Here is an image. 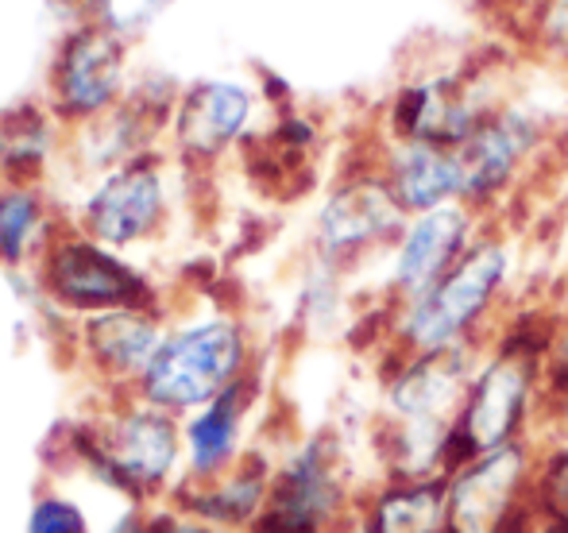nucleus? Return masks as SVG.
<instances>
[{"mask_svg":"<svg viewBox=\"0 0 568 533\" xmlns=\"http://www.w3.org/2000/svg\"><path fill=\"white\" fill-rule=\"evenodd\" d=\"M534 511H538V519L568 526V437L538 452V468H534Z\"/></svg>","mask_w":568,"mask_h":533,"instance_id":"nucleus-19","label":"nucleus"},{"mask_svg":"<svg viewBox=\"0 0 568 533\" xmlns=\"http://www.w3.org/2000/svg\"><path fill=\"white\" fill-rule=\"evenodd\" d=\"M549 406H568V345L565 337L554 345V352H549L546 360V399Z\"/></svg>","mask_w":568,"mask_h":533,"instance_id":"nucleus-24","label":"nucleus"},{"mask_svg":"<svg viewBox=\"0 0 568 533\" xmlns=\"http://www.w3.org/2000/svg\"><path fill=\"white\" fill-rule=\"evenodd\" d=\"M410 225V213L398 205L387 178H352L325 202L317 221V240L325 256H356L375 244L398 240Z\"/></svg>","mask_w":568,"mask_h":533,"instance_id":"nucleus-8","label":"nucleus"},{"mask_svg":"<svg viewBox=\"0 0 568 533\" xmlns=\"http://www.w3.org/2000/svg\"><path fill=\"white\" fill-rule=\"evenodd\" d=\"M471 244H476V209L471 205L453 202L410 217V225L395 244V267H390V294L398 306L434 290L460 264Z\"/></svg>","mask_w":568,"mask_h":533,"instance_id":"nucleus-6","label":"nucleus"},{"mask_svg":"<svg viewBox=\"0 0 568 533\" xmlns=\"http://www.w3.org/2000/svg\"><path fill=\"white\" fill-rule=\"evenodd\" d=\"M179 437L159 413H128L109 437V464L135 483H159L174 464Z\"/></svg>","mask_w":568,"mask_h":533,"instance_id":"nucleus-16","label":"nucleus"},{"mask_svg":"<svg viewBox=\"0 0 568 533\" xmlns=\"http://www.w3.org/2000/svg\"><path fill=\"white\" fill-rule=\"evenodd\" d=\"M182 533H210V530H202V526H190V530H182Z\"/></svg>","mask_w":568,"mask_h":533,"instance_id":"nucleus-26","label":"nucleus"},{"mask_svg":"<svg viewBox=\"0 0 568 533\" xmlns=\"http://www.w3.org/2000/svg\"><path fill=\"white\" fill-rule=\"evenodd\" d=\"M140 533H179V530H171L166 522H159V526H148V530H140Z\"/></svg>","mask_w":568,"mask_h":533,"instance_id":"nucleus-25","label":"nucleus"},{"mask_svg":"<svg viewBox=\"0 0 568 533\" xmlns=\"http://www.w3.org/2000/svg\"><path fill=\"white\" fill-rule=\"evenodd\" d=\"M364 533H449V475L387 480L359 506Z\"/></svg>","mask_w":568,"mask_h":533,"instance_id":"nucleus-12","label":"nucleus"},{"mask_svg":"<svg viewBox=\"0 0 568 533\" xmlns=\"http://www.w3.org/2000/svg\"><path fill=\"white\" fill-rule=\"evenodd\" d=\"M538 449L515 441L449 475V533H530Z\"/></svg>","mask_w":568,"mask_h":533,"instance_id":"nucleus-3","label":"nucleus"},{"mask_svg":"<svg viewBox=\"0 0 568 533\" xmlns=\"http://www.w3.org/2000/svg\"><path fill=\"white\" fill-rule=\"evenodd\" d=\"M247 113H252V98L247 90L232 82H210L197 85L186 98L179 116V135L186 143V151L194 155H213L225 143H232L240 135V129L247 124Z\"/></svg>","mask_w":568,"mask_h":533,"instance_id":"nucleus-15","label":"nucleus"},{"mask_svg":"<svg viewBox=\"0 0 568 533\" xmlns=\"http://www.w3.org/2000/svg\"><path fill=\"white\" fill-rule=\"evenodd\" d=\"M538 39L568 62V0H546L538 8Z\"/></svg>","mask_w":568,"mask_h":533,"instance_id":"nucleus-22","label":"nucleus"},{"mask_svg":"<svg viewBox=\"0 0 568 533\" xmlns=\"http://www.w3.org/2000/svg\"><path fill=\"white\" fill-rule=\"evenodd\" d=\"M240 418H244V387L232 383L221 399H213L194 421H190L186 444H190V460H194L197 475L221 472L232 460L236 437H240Z\"/></svg>","mask_w":568,"mask_h":533,"instance_id":"nucleus-17","label":"nucleus"},{"mask_svg":"<svg viewBox=\"0 0 568 533\" xmlns=\"http://www.w3.org/2000/svg\"><path fill=\"white\" fill-rule=\"evenodd\" d=\"M554 345L557 340H518L510 332L487 360H479L471 391L456 418L449 452H445V475L484 452L530 441L526 429H530L538 402L546 399V360Z\"/></svg>","mask_w":568,"mask_h":533,"instance_id":"nucleus-1","label":"nucleus"},{"mask_svg":"<svg viewBox=\"0 0 568 533\" xmlns=\"http://www.w3.org/2000/svg\"><path fill=\"white\" fill-rule=\"evenodd\" d=\"M28 533H90L85 514L67 499H43L28 519Z\"/></svg>","mask_w":568,"mask_h":533,"instance_id":"nucleus-21","label":"nucleus"},{"mask_svg":"<svg viewBox=\"0 0 568 533\" xmlns=\"http://www.w3.org/2000/svg\"><path fill=\"white\" fill-rule=\"evenodd\" d=\"M31 225H36V202H31V194L16 189V194L0 197V252L8 259H16L23 252Z\"/></svg>","mask_w":568,"mask_h":533,"instance_id":"nucleus-20","label":"nucleus"},{"mask_svg":"<svg viewBox=\"0 0 568 533\" xmlns=\"http://www.w3.org/2000/svg\"><path fill=\"white\" fill-rule=\"evenodd\" d=\"M538 147V121L523 109H495L468 140L456 147L464 166V205H487L515 182L523 163Z\"/></svg>","mask_w":568,"mask_h":533,"instance_id":"nucleus-7","label":"nucleus"},{"mask_svg":"<svg viewBox=\"0 0 568 533\" xmlns=\"http://www.w3.org/2000/svg\"><path fill=\"white\" fill-rule=\"evenodd\" d=\"M90 345L109 368L124 371V368H140V363H151V356L159 352L155 345V329L148 321L132 314H109L101 317L90 329Z\"/></svg>","mask_w":568,"mask_h":533,"instance_id":"nucleus-18","label":"nucleus"},{"mask_svg":"<svg viewBox=\"0 0 568 533\" xmlns=\"http://www.w3.org/2000/svg\"><path fill=\"white\" fill-rule=\"evenodd\" d=\"M163 4L166 0H101L105 20L113 23L116 31H135L140 23H148Z\"/></svg>","mask_w":568,"mask_h":533,"instance_id":"nucleus-23","label":"nucleus"},{"mask_svg":"<svg viewBox=\"0 0 568 533\" xmlns=\"http://www.w3.org/2000/svg\"><path fill=\"white\" fill-rule=\"evenodd\" d=\"M159 209H163V189L155 171L128 166L113 174L90 202V228L105 244H128L155 225Z\"/></svg>","mask_w":568,"mask_h":533,"instance_id":"nucleus-13","label":"nucleus"},{"mask_svg":"<svg viewBox=\"0 0 568 533\" xmlns=\"http://www.w3.org/2000/svg\"><path fill=\"white\" fill-rule=\"evenodd\" d=\"M240 368H244L240 329L229 321H210L159 345V352L143 368V391L151 402L174 410L210 406L232 383H240Z\"/></svg>","mask_w":568,"mask_h":533,"instance_id":"nucleus-4","label":"nucleus"},{"mask_svg":"<svg viewBox=\"0 0 568 533\" xmlns=\"http://www.w3.org/2000/svg\"><path fill=\"white\" fill-rule=\"evenodd\" d=\"M348 514V491L325 441H314L271 480L255 533H329Z\"/></svg>","mask_w":568,"mask_h":533,"instance_id":"nucleus-5","label":"nucleus"},{"mask_svg":"<svg viewBox=\"0 0 568 533\" xmlns=\"http://www.w3.org/2000/svg\"><path fill=\"white\" fill-rule=\"evenodd\" d=\"M398 205L410 217L442 205L464 202V166L453 147H437V143L418 140H398L387 158V174Z\"/></svg>","mask_w":568,"mask_h":533,"instance_id":"nucleus-10","label":"nucleus"},{"mask_svg":"<svg viewBox=\"0 0 568 533\" xmlns=\"http://www.w3.org/2000/svg\"><path fill=\"white\" fill-rule=\"evenodd\" d=\"M487 109L471 101L468 90L456 82H422L406 85L395 101V135L398 140L437 143V147H460L479 124L487 121Z\"/></svg>","mask_w":568,"mask_h":533,"instance_id":"nucleus-9","label":"nucleus"},{"mask_svg":"<svg viewBox=\"0 0 568 533\" xmlns=\"http://www.w3.org/2000/svg\"><path fill=\"white\" fill-rule=\"evenodd\" d=\"M510 275V248L499 236H479L464 259L434 290L398 306L395 348L398 356L445 352V348L471 345V332L495 306Z\"/></svg>","mask_w":568,"mask_h":533,"instance_id":"nucleus-2","label":"nucleus"},{"mask_svg":"<svg viewBox=\"0 0 568 533\" xmlns=\"http://www.w3.org/2000/svg\"><path fill=\"white\" fill-rule=\"evenodd\" d=\"M51 290L78 309H109L143 301V283L93 244H67L51 259Z\"/></svg>","mask_w":568,"mask_h":533,"instance_id":"nucleus-11","label":"nucleus"},{"mask_svg":"<svg viewBox=\"0 0 568 533\" xmlns=\"http://www.w3.org/2000/svg\"><path fill=\"white\" fill-rule=\"evenodd\" d=\"M565 437H568V406H565Z\"/></svg>","mask_w":568,"mask_h":533,"instance_id":"nucleus-28","label":"nucleus"},{"mask_svg":"<svg viewBox=\"0 0 568 533\" xmlns=\"http://www.w3.org/2000/svg\"><path fill=\"white\" fill-rule=\"evenodd\" d=\"M565 309H568V270H565Z\"/></svg>","mask_w":568,"mask_h":533,"instance_id":"nucleus-27","label":"nucleus"},{"mask_svg":"<svg viewBox=\"0 0 568 533\" xmlns=\"http://www.w3.org/2000/svg\"><path fill=\"white\" fill-rule=\"evenodd\" d=\"M120 82V43L109 31H78L59 62V93L67 109L93 113L109 105Z\"/></svg>","mask_w":568,"mask_h":533,"instance_id":"nucleus-14","label":"nucleus"}]
</instances>
